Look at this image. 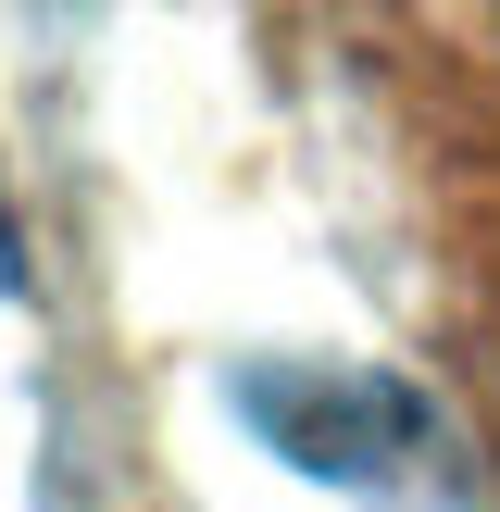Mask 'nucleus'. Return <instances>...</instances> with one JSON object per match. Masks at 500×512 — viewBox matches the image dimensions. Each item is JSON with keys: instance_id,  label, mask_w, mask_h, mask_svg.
<instances>
[{"instance_id": "1", "label": "nucleus", "mask_w": 500, "mask_h": 512, "mask_svg": "<svg viewBox=\"0 0 500 512\" xmlns=\"http://www.w3.org/2000/svg\"><path fill=\"white\" fill-rule=\"evenodd\" d=\"M238 413L263 425L300 475H325V488H350V500L463 512V450H450V425L425 413L400 375H288V363H263V375H238Z\"/></svg>"}, {"instance_id": "2", "label": "nucleus", "mask_w": 500, "mask_h": 512, "mask_svg": "<svg viewBox=\"0 0 500 512\" xmlns=\"http://www.w3.org/2000/svg\"><path fill=\"white\" fill-rule=\"evenodd\" d=\"M0 288H13V238H0Z\"/></svg>"}]
</instances>
